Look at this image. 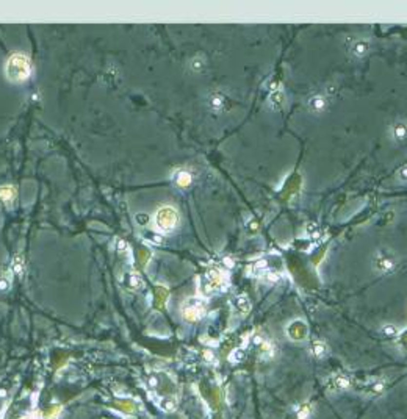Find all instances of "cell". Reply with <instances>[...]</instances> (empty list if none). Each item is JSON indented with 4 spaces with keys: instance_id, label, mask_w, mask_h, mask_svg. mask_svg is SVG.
Instances as JSON below:
<instances>
[{
    "instance_id": "cell-1",
    "label": "cell",
    "mask_w": 407,
    "mask_h": 419,
    "mask_svg": "<svg viewBox=\"0 0 407 419\" xmlns=\"http://www.w3.org/2000/svg\"><path fill=\"white\" fill-rule=\"evenodd\" d=\"M5 76L13 83L27 81L32 76V61L24 54H13L5 64Z\"/></svg>"
},
{
    "instance_id": "cell-2",
    "label": "cell",
    "mask_w": 407,
    "mask_h": 419,
    "mask_svg": "<svg viewBox=\"0 0 407 419\" xmlns=\"http://www.w3.org/2000/svg\"><path fill=\"white\" fill-rule=\"evenodd\" d=\"M179 213L177 210L173 207H161L157 210V213L154 216V222H155V227H157L160 231H173L177 229L179 226Z\"/></svg>"
},
{
    "instance_id": "cell-3",
    "label": "cell",
    "mask_w": 407,
    "mask_h": 419,
    "mask_svg": "<svg viewBox=\"0 0 407 419\" xmlns=\"http://www.w3.org/2000/svg\"><path fill=\"white\" fill-rule=\"evenodd\" d=\"M373 266L377 272H382V274L393 272L396 267L395 253H391L387 249H379L373 257Z\"/></svg>"
},
{
    "instance_id": "cell-4",
    "label": "cell",
    "mask_w": 407,
    "mask_h": 419,
    "mask_svg": "<svg viewBox=\"0 0 407 419\" xmlns=\"http://www.w3.org/2000/svg\"><path fill=\"white\" fill-rule=\"evenodd\" d=\"M183 318L190 321V323H194V321H199L205 313V305L199 297H190L187 302L183 304Z\"/></svg>"
},
{
    "instance_id": "cell-5",
    "label": "cell",
    "mask_w": 407,
    "mask_h": 419,
    "mask_svg": "<svg viewBox=\"0 0 407 419\" xmlns=\"http://www.w3.org/2000/svg\"><path fill=\"white\" fill-rule=\"evenodd\" d=\"M348 52L354 58H364L369 52V42L362 38H352L348 41Z\"/></svg>"
},
{
    "instance_id": "cell-6",
    "label": "cell",
    "mask_w": 407,
    "mask_h": 419,
    "mask_svg": "<svg viewBox=\"0 0 407 419\" xmlns=\"http://www.w3.org/2000/svg\"><path fill=\"white\" fill-rule=\"evenodd\" d=\"M390 138L393 143L403 146L407 143V122L406 121H396L390 127Z\"/></svg>"
},
{
    "instance_id": "cell-7",
    "label": "cell",
    "mask_w": 407,
    "mask_h": 419,
    "mask_svg": "<svg viewBox=\"0 0 407 419\" xmlns=\"http://www.w3.org/2000/svg\"><path fill=\"white\" fill-rule=\"evenodd\" d=\"M307 107H309V110H310V111H312V113H315V114H321V113H324L326 110H328L329 103H328V99H326L324 95H321V94H315V95H312V97H310V99H309Z\"/></svg>"
},
{
    "instance_id": "cell-8",
    "label": "cell",
    "mask_w": 407,
    "mask_h": 419,
    "mask_svg": "<svg viewBox=\"0 0 407 419\" xmlns=\"http://www.w3.org/2000/svg\"><path fill=\"white\" fill-rule=\"evenodd\" d=\"M16 199V188L10 185L0 186V205H10Z\"/></svg>"
},
{
    "instance_id": "cell-9",
    "label": "cell",
    "mask_w": 407,
    "mask_h": 419,
    "mask_svg": "<svg viewBox=\"0 0 407 419\" xmlns=\"http://www.w3.org/2000/svg\"><path fill=\"white\" fill-rule=\"evenodd\" d=\"M209 105H210V108H212L213 111H216V113L223 111L224 107H226V97H224V94H221V93H212L210 97H209Z\"/></svg>"
},
{
    "instance_id": "cell-10",
    "label": "cell",
    "mask_w": 407,
    "mask_h": 419,
    "mask_svg": "<svg viewBox=\"0 0 407 419\" xmlns=\"http://www.w3.org/2000/svg\"><path fill=\"white\" fill-rule=\"evenodd\" d=\"M191 182H193V178H191V174L188 171H177L175 175H174V183L179 186V188H187V186L191 185Z\"/></svg>"
},
{
    "instance_id": "cell-11",
    "label": "cell",
    "mask_w": 407,
    "mask_h": 419,
    "mask_svg": "<svg viewBox=\"0 0 407 419\" xmlns=\"http://www.w3.org/2000/svg\"><path fill=\"white\" fill-rule=\"evenodd\" d=\"M125 285H127L129 288H132V289H138V288H141V286H143V280H141V277H139L138 274L132 272V274H129V275H127V280H125Z\"/></svg>"
},
{
    "instance_id": "cell-12",
    "label": "cell",
    "mask_w": 407,
    "mask_h": 419,
    "mask_svg": "<svg viewBox=\"0 0 407 419\" xmlns=\"http://www.w3.org/2000/svg\"><path fill=\"white\" fill-rule=\"evenodd\" d=\"M235 306L241 313H248L251 310V302H249V299L246 296H238L235 299Z\"/></svg>"
},
{
    "instance_id": "cell-13",
    "label": "cell",
    "mask_w": 407,
    "mask_h": 419,
    "mask_svg": "<svg viewBox=\"0 0 407 419\" xmlns=\"http://www.w3.org/2000/svg\"><path fill=\"white\" fill-rule=\"evenodd\" d=\"M270 103L274 108H280L284 105V93L282 91H276L270 95Z\"/></svg>"
},
{
    "instance_id": "cell-14",
    "label": "cell",
    "mask_w": 407,
    "mask_h": 419,
    "mask_svg": "<svg viewBox=\"0 0 407 419\" xmlns=\"http://www.w3.org/2000/svg\"><path fill=\"white\" fill-rule=\"evenodd\" d=\"M312 352L315 354V357L323 358L326 355V352H328V347H326V344L323 341H315L313 347H312Z\"/></svg>"
},
{
    "instance_id": "cell-15",
    "label": "cell",
    "mask_w": 407,
    "mask_h": 419,
    "mask_svg": "<svg viewBox=\"0 0 407 419\" xmlns=\"http://www.w3.org/2000/svg\"><path fill=\"white\" fill-rule=\"evenodd\" d=\"M204 67H205L204 58L196 57V58L193 59V61H191V69H193L194 72H202V71H204Z\"/></svg>"
},
{
    "instance_id": "cell-16",
    "label": "cell",
    "mask_w": 407,
    "mask_h": 419,
    "mask_svg": "<svg viewBox=\"0 0 407 419\" xmlns=\"http://www.w3.org/2000/svg\"><path fill=\"white\" fill-rule=\"evenodd\" d=\"M334 385H337L340 390H345V388L349 386V379L345 377V376H340V374H338V376L334 379Z\"/></svg>"
},
{
    "instance_id": "cell-17",
    "label": "cell",
    "mask_w": 407,
    "mask_h": 419,
    "mask_svg": "<svg viewBox=\"0 0 407 419\" xmlns=\"http://www.w3.org/2000/svg\"><path fill=\"white\" fill-rule=\"evenodd\" d=\"M382 333L387 336H395L398 333V328L393 325H386V327H382Z\"/></svg>"
},
{
    "instance_id": "cell-18",
    "label": "cell",
    "mask_w": 407,
    "mask_h": 419,
    "mask_svg": "<svg viewBox=\"0 0 407 419\" xmlns=\"http://www.w3.org/2000/svg\"><path fill=\"white\" fill-rule=\"evenodd\" d=\"M136 221H138V224H141V226H144V224L149 221V216L147 214H144V213H139V214H136Z\"/></svg>"
},
{
    "instance_id": "cell-19",
    "label": "cell",
    "mask_w": 407,
    "mask_h": 419,
    "mask_svg": "<svg viewBox=\"0 0 407 419\" xmlns=\"http://www.w3.org/2000/svg\"><path fill=\"white\" fill-rule=\"evenodd\" d=\"M399 178H401V180H404V182H407V166H403L401 169H399Z\"/></svg>"
},
{
    "instance_id": "cell-20",
    "label": "cell",
    "mask_w": 407,
    "mask_h": 419,
    "mask_svg": "<svg viewBox=\"0 0 407 419\" xmlns=\"http://www.w3.org/2000/svg\"><path fill=\"white\" fill-rule=\"evenodd\" d=\"M10 288V282L6 279H0V291H6Z\"/></svg>"
},
{
    "instance_id": "cell-21",
    "label": "cell",
    "mask_w": 407,
    "mask_h": 419,
    "mask_svg": "<svg viewBox=\"0 0 407 419\" xmlns=\"http://www.w3.org/2000/svg\"><path fill=\"white\" fill-rule=\"evenodd\" d=\"M310 413H309V408H302V411H299L298 413V418L299 419H309Z\"/></svg>"
}]
</instances>
